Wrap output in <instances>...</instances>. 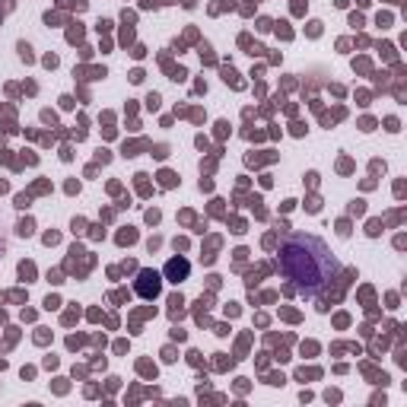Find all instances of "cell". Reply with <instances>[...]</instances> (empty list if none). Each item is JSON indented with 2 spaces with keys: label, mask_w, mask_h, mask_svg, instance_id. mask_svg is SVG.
Returning a JSON list of instances; mask_svg holds the SVG:
<instances>
[{
  "label": "cell",
  "mask_w": 407,
  "mask_h": 407,
  "mask_svg": "<svg viewBox=\"0 0 407 407\" xmlns=\"http://www.w3.org/2000/svg\"><path fill=\"white\" fill-rule=\"evenodd\" d=\"M166 274L172 277L175 283L185 280V277H188V261H185V258H172V261H169V268H166Z\"/></svg>",
  "instance_id": "obj_3"
},
{
  "label": "cell",
  "mask_w": 407,
  "mask_h": 407,
  "mask_svg": "<svg viewBox=\"0 0 407 407\" xmlns=\"http://www.w3.org/2000/svg\"><path fill=\"white\" fill-rule=\"evenodd\" d=\"M137 293L144 296V300H153V296L159 293V277L150 274V270H144V274H140V283H137Z\"/></svg>",
  "instance_id": "obj_2"
},
{
  "label": "cell",
  "mask_w": 407,
  "mask_h": 407,
  "mask_svg": "<svg viewBox=\"0 0 407 407\" xmlns=\"http://www.w3.org/2000/svg\"><path fill=\"white\" fill-rule=\"evenodd\" d=\"M280 270L296 287L315 293V290H322L334 277L337 264L318 239H312V236H293L280 248Z\"/></svg>",
  "instance_id": "obj_1"
}]
</instances>
